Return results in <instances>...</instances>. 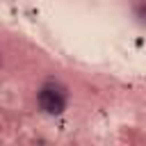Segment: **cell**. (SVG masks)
Returning a JSON list of instances; mask_svg holds the SVG:
<instances>
[{
    "mask_svg": "<svg viewBox=\"0 0 146 146\" xmlns=\"http://www.w3.org/2000/svg\"><path fill=\"white\" fill-rule=\"evenodd\" d=\"M39 107L46 114H62L66 110V89L59 82H46L39 89Z\"/></svg>",
    "mask_w": 146,
    "mask_h": 146,
    "instance_id": "obj_1",
    "label": "cell"
}]
</instances>
